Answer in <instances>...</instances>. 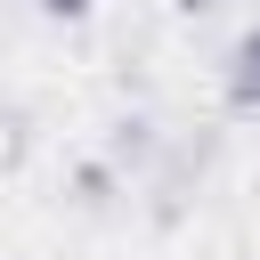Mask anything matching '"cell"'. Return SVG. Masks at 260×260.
<instances>
[{
  "label": "cell",
  "mask_w": 260,
  "mask_h": 260,
  "mask_svg": "<svg viewBox=\"0 0 260 260\" xmlns=\"http://www.w3.org/2000/svg\"><path fill=\"white\" fill-rule=\"evenodd\" d=\"M228 98H236L244 114L260 106V32H244V41L228 49Z\"/></svg>",
  "instance_id": "6da1fadb"
},
{
  "label": "cell",
  "mask_w": 260,
  "mask_h": 260,
  "mask_svg": "<svg viewBox=\"0 0 260 260\" xmlns=\"http://www.w3.org/2000/svg\"><path fill=\"white\" fill-rule=\"evenodd\" d=\"M41 8H49V16H81L89 0H41Z\"/></svg>",
  "instance_id": "7a4b0ae2"
}]
</instances>
